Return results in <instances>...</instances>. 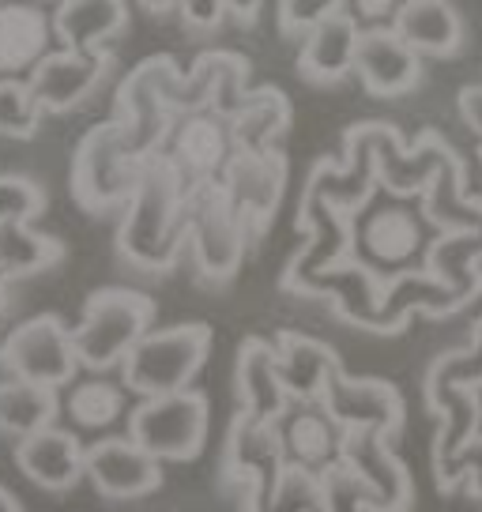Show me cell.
<instances>
[{
  "mask_svg": "<svg viewBox=\"0 0 482 512\" xmlns=\"http://www.w3.org/2000/svg\"><path fill=\"white\" fill-rule=\"evenodd\" d=\"M418 57H456L464 49V19L449 0H407L392 23Z\"/></svg>",
  "mask_w": 482,
  "mask_h": 512,
  "instance_id": "27",
  "label": "cell"
},
{
  "mask_svg": "<svg viewBox=\"0 0 482 512\" xmlns=\"http://www.w3.org/2000/svg\"><path fill=\"white\" fill-rule=\"evenodd\" d=\"M290 117H294L290 98L279 87H257V91H249L245 102L230 117L234 147L238 151H275L279 140L287 136Z\"/></svg>",
  "mask_w": 482,
  "mask_h": 512,
  "instance_id": "31",
  "label": "cell"
},
{
  "mask_svg": "<svg viewBox=\"0 0 482 512\" xmlns=\"http://www.w3.org/2000/svg\"><path fill=\"white\" fill-rule=\"evenodd\" d=\"M249 230L230 204L223 181H204L189 189V253L204 283H230L241 268Z\"/></svg>",
  "mask_w": 482,
  "mask_h": 512,
  "instance_id": "7",
  "label": "cell"
},
{
  "mask_svg": "<svg viewBox=\"0 0 482 512\" xmlns=\"http://www.w3.org/2000/svg\"><path fill=\"white\" fill-rule=\"evenodd\" d=\"M260 8H264V0H226V12L241 27H253L260 19Z\"/></svg>",
  "mask_w": 482,
  "mask_h": 512,
  "instance_id": "43",
  "label": "cell"
},
{
  "mask_svg": "<svg viewBox=\"0 0 482 512\" xmlns=\"http://www.w3.org/2000/svg\"><path fill=\"white\" fill-rule=\"evenodd\" d=\"M456 110H460V117H464V125L482 140V83H471V87L460 91Z\"/></svg>",
  "mask_w": 482,
  "mask_h": 512,
  "instance_id": "42",
  "label": "cell"
},
{
  "mask_svg": "<svg viewBox=\"0 0 482 512\" xmlns=\"http://www.w3.org/2000/svg\"><path fill=\"white\" fill-rule=\"evenodd\" d=\"M321 490H324V512H370L366 486L347 467V460H339V464H332L324 471Z\"/></svg>",
  "mask_w": 482,
  "mask_h": 512,
  "instance_id": "38",
  "label": "cell"
},
{
  "mask_svg": "<svg viewBox=\"0 0 482 512\" xmlns=\"http://www.w3.org/2000/svg\"><path fill=\"white\" fill-rule=\"evenodd\" d=\"M57 415H61V396H57V388L19 381V377L0 381V433L23 441V437H31V433L53 426Z\"/></svg>",
  "mask_w": 482,
  "mask_h": 512,
  "instance_id": "32",
  "label": "cell"
},
{
  "mask_svg": "<svg viewBox=\"0 0 482 512\" xmlns=\"http://www.w3.org/2000/svg\"><path fill=\"white\" fill-rule=\"evenodd\" d=\"M347 8V0H279V27L290 38H306L317 23Z\"/></svg>",
  "mask_w": 482,
  "mask_h": 512,
  "instance_id": "39",
  "label": "cell"
},
{
  "mask_svg": "<svg viewBox=\"0 0 482 512\" xmlns=\"http://www.w3.org/2000/svg\"><path fill=\"white\" fill-rule=\"evenodd\" d=\"M46 211V189L27 174H0V226L34 223Z\"/></svg>",
  "mask_w": 482,
  "mask_h": 512,
  "instance_id": "37",
  "label": "cell"
},
{
  "mask_svg": "<svg viewBox=\"0 0 482 512\" xmlns=\"http://www.w3.org/2000/svg\"><path fill=\"white\" fill-rule=\"evenodd\" d=\"M358 42L362 31L347 12H336L324 23H317L313 31L302 38L298 49V72L306 83L317 87H336L354 72V57H358Z\"/></svg>",
  "mask_w": 482,
  "mask_h": 512,
  "instance_id": "25",
  "label": "cell"
},
{
  "mask_svg": "<svg viewBox=\"0 0 482 512\" xmlns=\"http://www.w3.org/2000/svg\"><path fill=\"white\" fill-rule=\"evenodd\" d=\"M211 426L208 396L185 388L170 396H147L129 411L125 430L140 448H147L162 464H189L204 452Z\"/></svg>",
  "mask_w": 482,
  "mask_h": 512,
  "instance_id": "6",
  "label": "cell"
},
{
  "mask_svg": "<svg viewBox=\"0 0 482 512\" xmlns=\"http://www.w3.org/2000/svg\"><path fill=\"white\" fill-rule=\"evenodd\" d=\"M0 512H27V509L16 501V494H8V490L0 486Z\"/></svg>",
  "mask_w": 482,
  "mask_h": 512,
  "instance_id": "45",
  "label": "cell"
},
{
  "mask_svg": "<svg viewBox=\"0 0 482 512\" xmlns=\"http://www.w3.org/2000/svg\"><path fill=\"white\" fill-rule=\"evenodd\" d=\"M0 369L19 381L68 388L83 366L72 343V328L57 313H38L12 328L0 343Z\"/></svg>",
  "mask_w": 482,
  "mask_h": 512,
  "instance_id": "8",
  "label": "cell"
},
{
  "mask_svg": "<svg viewBox=\"0 0 482 512\" xmlns=\"http://www.w3.org/2000/svg\"><path fill=\"white\" fill-rule=\"evenodd\" d=\"M181 19H185V27L196 34H211L223 27V19L230 16L226 12V0H181Z\"/></svg>",
  "mask_w": 482,
  "mask_h": 512,
  "instance_id": "41",
  "label": "cell"
},
{
  "mask_svg": "<svg viewBox=\"0 0 482 512\" xmlns=\"http://www.w3.org/2000/svg\"><path fill=\"white\" fill-rule=\"evenodd\" d=\"M57 31L34 0H0V80H27L53 53Z\"/></svg>",
  "mask_w": 482,
  "mask_h": 512,
  "instance_id": "20",
  "label": "cell"
},
{
  "mask_svg": "<svg viewBox=\"0 0 482 512\" xmlns=\"http://www.w3.org/2000/svg\"><path fill=\"white\" fill-rule=\"evenodd\" d=\"M87 479L102 497L132 501L155 494L162 486V460L136 445L129 433L98 437L95 445H87Z\"/></svg>",
  "mask_w": 482,
  "mask_h": 512,
  "instance_id": "16",
  "label": "cell"
},
{
  "mask_svg": "<svg viewBox=\"0 0 482 512\" xmlns=\"http://www.w3.org/2000/svg\"><path fill=\"white\" fill-rule=\"evenodd\" d=\"M113 57L106 49H53L46 61L34 68L31 83L38 106L46 113H68L83 106L106 83Z\"/></svg>",
  "mask_w": 482,
  "mask_h": 512,
  "instance_id": "14",
  "label": "cell"
},
{
  "mask_svg": "<svg viewBox=\"0 0 482 512\" xmlns=\"http://www.w3.org/2000/svg\"><path fill=\"white\" fill-rule=\"evenodd\" d=\"M189 249V185L166 155L144 162L140 185L121 208L117 253L140 272H170Z\"/></svg>",
  "mask_w": 482,
  "mask_h": 512,
  "instance_id": "1",
  "label": "cell"
},
{
  "mask_svg": "<svg viewBox=\"0 0 482 512\" xmlns=\"http://www.w3.org/2000/svg\"><path fill=\"white\" fill-rule=\"evenodd\" d=\"M343 460L358 482L366 486L370 512H407L411 509V471L396 456V448L381 433H347L343 441Z\"/></svg>",
  "mask_w": 482,
  "mask_h": 512,
  "instance_id": "17",
  "label": "cell"
},
{
  "mask_svg": "<svg viewBox=\"0 0 482 512\" xmlns=\"http://www.w3.org/2000/svg\"><path fill=\"white\" fill-rule=\"evenodd\" d=\"M279 437H283V460L306 467L313 475H324L332 464H339L347 441L343 426L324 411L321 400L290 403V411L279 418Z\"/></svg>",
  "mask_w": 482,
  "mask_h": 512,
  "instance_id": "22",
  "label": "cell"
},
{
  "mask_svg": "<svg viewBox=\"0 0 482 512\" xmlns=\"http://www.w3.org/2000/svg\"><path fill=\"white\" fill-rule=\"evenodd\" d=\"M422 272L456 290L464 302H475L482 294V230H441Z\"/></svg>",
  "mask_w": 482,
  "mask_h": 512,
  "instance_id": "30",
  "label": "cell"
},
{
  "mask_svg": "<svg viewBox=\"0 0 482 512\" xmlns=\"http://www.w3.org/2000/svg\"><path fill=\"white\" fill-rule=\"evenodd\" d=\"M362 132L370 136L373 159H377V181L392 196H422L445 162L460 159L437 132H422L415 147H403L400 132L385 121H362Z\"/></svg>",
  "mask_w": 482,
  "mask_h": 512,
  "instance_id": "10",
  "label": "cell"
},
{
  "mask_svg": "<svg viewBox=\"0 0 482 512\" xmlns=\"http://www.w3.org/2000/svg\"><path fill=\"white\" fill-rule=\"evenodd\" d=\"M245 512H324L321 475L306 467L283 464L279 479L268 490H249Z\"/></svg>",
  "mask_w": 482,
  "mask_h": 512,
  "instance_id": "34",
  "label": "cell"
},
{
  "mask_svg": "<svg viewBox=\"0 0 482 512\" xmlns=\"http://www.w3.org/2000/svg\"><path fill=\"white\" fill-rule=\"evenodd\" d=\"M129 396V384L113 381L110 373L76 377L61 400V415L76 433H110L113 426L129 422Z\"/></svg>",
  "mask_w": 482,
  "mask_h": 512,
  "instance_id": "26",
  "label": "cell"
},
{
  "mask_svg": "<svg viewBox=\"0 0 482 512\" xmlns=\"http://www.w3.org/2000/svg\"><path fill=\"white\" fill-rule=\"evenodd\" d=\"M302 294H324V298H332L336 313L347 324L377 332V336H388L385 275H377L362 260H354V256H347V260H339L332 268L317 272L313 279H306Z\"/></svg>",
  "mask_w": 482,
  "mask_h": 512,
  "instance_id": "15",
  "label": "cell"
},
{
  "mask_svg": "<svg viewBox=\"0 0 482 512\" xmlns=\"http://www.w3.org/2000/svg\"><path fill=\"white\" fill-rule=\"evenodd\" d=\"M354 249L351 256L362 260L377 275H403L418 272L426 264V253L434 245V223L426 211L407 204L403 196H392L385 204H366L351 219Z\"/></svg>",
  "mask_w": 482,
  "mask_h": 512,
  "instance_id": "4",
  "label": "cell"
},
{
  "mask_svg": "<svg viewBox=\"0 0 482 512\" xmlns=\"http://www.w3.org/2000/svg\"><path fill=\"white\" fill-rule=\"evenodd\" d=\"M16 467L49 494H65L87 479V445L76 430H61L57 422L46 430L16 441Z\"/></svg>",
  "mask_w": 482,
  "mask_h": 512,
  "instance_id": "19",
  "label": "cell"
},
{
  "mask_svg": "<svg viewBox=\"0 0 482 512\" xmlns=\"http://www.w3.org/2000/svg\"><path fill=\"white\" fill-rule=\"evenodd\" d=\"M234 381H238V411L260 418V422H279L290 411V396L283 373H279V354H275L272 339L249 336L238 351V366H234Z\"/></svg>",
  "mask_w": 482,
  "mask_h": 512,
  "instance_id": "24",
  "label": "cell"
},
{
  "mask_svg": "<svg viewBox=\"0 0 482 512\" xmlns=\"http://www.w3.org/2000/svg\"><path fill=\"white\" fill-rule=\"evenodd\" d=\"M125 27H129L125 0H61L53 12V31L65 49H106V42Z\"/></svg>",
  "mask_w": 482,
  "mask_h": 512,
  "instance_id": "29",
  "label": "cell"
},
{
  "mask_svg": "<svg viewBox=\"0 0 482 512\" xmlns=\"http://www.w3.org/2000/svg\"><path fill=\"white\" fill-rule=\"evenodd\" d=\"M287 174V155L279 147L275 151H238L223 170L219 181H223L230 204L238 208L249 238H260L272 226L275 211L283 204V192H287Z\"/></svg>",
  "mask_w": 482,
  "mask_h": 512,
  "instance_id": "12",
  "label": "cell"
},
{
  "mask_svg": "<svg viewBox=\"0 0 482 512\" xmlns=\"http://www.w3.org/2000/svg\"><path fill=\"white\" fill-rule=\"evenodd\" d=\"M46 110L38 106L27 80H0V136L8 140H31L42 128Z\"/></svg>",
  "mask_w": 482,
  "mask_h": 512,
  "instance_id": "35",
  "label": "cell"
},
{
  "mask_svg": "<svg viewBox=\"0 0 482 512\" xmlns=\"http://www.w3.org/2000/svg\"><path fill=\"white\" fill-rule=\"evenodd\" d=\"M407 0H347V16L358 23V31H392Z\"/></svg>",
  "mask_w": 482,
  "mask_h": 512,
  "instance_id": "40",
  "label": "cell"
},
{
  "mask_svg": "<svg viewBox=\"0 0 482 512\" xmlns=\"http://www.w3.org/2000/svg\"><path fill=\"white\" fill-rule=\"evenodd\" d=\"M211 354L208 324H174V328H151L129 358L121 362V381L129 384L132 396H170L193 388L196 373L204 369Z\"/></svg>",
  "mask_w": 482,
  "mask_h": 512,
  "instance_id": "5",
  "label": "cell"
},
{
  "mask_svg": "<svg viewBox=\"0 0 482 512\" xmlns=\"http://www.w3.org/2000/svg\"><path fill=\"white\" fill-rule=\"evenodd\" d=\"M298 230L306 234V245L298 249V256L290 260V268L283 272V287L294 290V294H302L306 279H313L317 272L332 268L339 260H347L354 249L351 215H343V211L332 208L321 196H313V192H302Z\"/></svg>",
  "mask_w": 482,
  "mask_h": 512,
  "instance_id": "13",
  "label": "cell"
},
{
  "mask_svg": "<svg viewBox=\"0 0 482 512\" xmlns=\"http://www.w3.org/2000/svg\"><path fill=\"white\" fill-rule=\"evenodd\" d=\"M479 162H482V147H479Z\"/></svg>",
  "mask_w": 482,
  "mask_h": 512,
  "instance_id": "49",
  "label": "cell"
},
{
  "mask_svg": "<svg viewBox=\"0 0 482 512\" xmlns=\"http://www.w3.org/2000/svg\"><path fill=\"white\" fill-rule=\"evenodd\" d=\"M283 437L279 422H260V418L238 411L230 430H226L223 471L230 482L245 490H268L279 471H283Z\"/></svg>",
  "mask_w": 482,
  "mask_h": 512,
  "instance_id": "18",
  "label": "cell"
},
{
  "mask_svg": "<svg viewBox=\"0 0 482 512\" xmlns=\"http://www.w3.org/2000/svg\"><path fill=\"white\" fill-rule=\"evenodd\" d=\"M479 415H482V388H479Z\"/></svg>",
  "mask_w": 482,
  "mask_h": 512,
  "instance_id": "48",
  "label": "cell"
},
{
  "mask_svg": "<svg viewBox=\"0 0 482 512\" xmlns=\"http://www.w3.org/2000/svg\"><path fill=\"white\" fill-rule=\"evenodd\" d=\"M144 12H151V16H162V12H177L181 8V0H136Z\"/></svg>",
  "mask_w": 482,
  "mask_h": 512,
  "instance_id": "44",
  "label": "cell"
},
{
  "mask_svg": "<svg viewBox=\"0 0 482 512\" xmlns=\"http://www.w3.org/2000/svg\"><path fill=\"white\" fill-rule=\"evenodd\" d=\"M144 162L147 159L132 147L129 132L117 117L95 125L72 155V196H76V204L91 215L121 211L140 185Z\"/></svg>",
  "mask_w": 482,
  "mask_h": 512,
  "instance_id": "2",
  "label": "cell"
},
{
  "mask_svg": "<svg viewBox=\"0 0 482 512\" xmlns=\"http://www.w3.org/2000/svg\"><path fill=\"white\" fill-rule=\"evenodd\" d=\"M65 260V241L53 234H38L31 223H4L0 226V272L8 279L49 272Z\"/></svg>",
  "mask_w": 482,
  "mask_h": 512,
  "instance_id": "33",
  "label": "cell"
},
{
  "mask_svg": "<svg viewBox=\"0 0 482 512\" xmlns=\"http://www.w3.org/2000/svg\"><path fill=\"white\" fill-rule=\"evenodd\" d=\"M155 302L129 287H102L83 305L80 324L72 328V343L80 354V366L91 373L121 369L129 351L151 332Z\"/></svg>",
  "mask_w": 482,
  "mask_h": 512,
  "instance_id": "3",
  "label": "cell"
},
{
  "mask_svg": "<svg viewBox=\"0 0 482 512\" xmlns=\"http://www.w3.org/2000/svg\"><path fill=\"white\" fill-rule=\"evenodd\" d=\"M113 117L125 125L132 147L144 159L159 155L166 136H170V128H174V110L162 102L151 57L144 64H136L129 76L121 80V87H117V113Z\"/></svg>",
  "mask_w": 482,
  "mask_h": 512,
  "instance_id": "21",
  "label": "cell"
},
{
  "mask_svg": "<svg viewBox=\"0 0 482 512\" xmlns=\"http://www.w3.org/2000/svg\"><path fill=\"white\" fill-rule=\"evenodd\" d=\"M275 354H279V373H283V384H287L290 403H309L321 400L324 384L336 373L339 354L313 336H302V332H279L272 339Z\"/></svg>",
  "mask_w": 482,
  "mask_h": 512,
  "instance_id": "28",
  "label": "cell"
},
{
  "mask_svg": "<svg viewBox=\"0 0 482 512\" xmlns=\"http://www.w3.org/2000/svg\"><path fill=\"white\" fill-rule=\"evenodd\" d=\"M321 403L343 426V433H381L388 441L403 433L407 407L400 388L381 377H351L347 369H336L324 384Z\"/></svg>",
  "mask_w": 482,
  "mask_h": 512,
  "instance_id": "9",
  "label": "cell"
},
{
  "mask_svg": "<svg viewBox=\"0 0 482 512\" xmlns=\"http://www.w3.org/2000/svg\"><path fill=\"white\" fill-rule=\"evenodd\" d=\"M354 72L377 98H400L422 80V57L396 31H362Z\"/></svg>",
  "mask_w": 482,
  "mask_h": 512,
  "instance_id": "23",
  "label": "cell"
},
{
  "mask_svg": "<svg viewBox=\"0 0 482 512\" xmlns=\"http://www.w3.org/2000/svg\"><path fill=\"white\" fill-rule=\"evenodd\" d=\"M434 475L445 494L467 490L471 497H482V433L452 456H434Z\"/></svg>",
  "mask_w": 482,
  "mask_h": 512,
  "instance_id": "36",
  "label": "cell"
},
{
  "mask_svg": "<svg viewBox=\"0 0 482 512\" xmlns=\"http://www.w3.org/2000/svg\"><path fill=\"white\" fill-rule=\"evenodd\" d=\"M34 4H61V0H34Z\"/></svg>",
  "mask_w": 482,
  "mask_h": 512,
  "instance_id": "47",
  "label": "cell"
},
{
  "mask_svg": "<svg viewBox=\"0 0 482 512\" xmlns=\"http://www.w3.org/2000/svg\"><path fill=\"white\" fill-rule=\"evenodd\" d=\"M162 155L174 162V170L185 177V185H204V181H219L230 159L238 155L234 147V128L230 117L215 110H189L177 113L174 128L162 144Z\"/></svg>",
  "mask_w": 482,
  "mask_h": 512,
  "instance_id": "11",
  "label": "cell"
},
{
  "mask_svg": "<svg viewBox=\"0 0 482 512\" xmlns=\"http://www.w3.org/2000/svg\"><path fill=\"white\" fill-rule=\"evenodd\" d=\"M8 283H12V279L0 272V317H4V309H8Z\"/></svg>",
  "mask_w": 482,
  "mask_h": 512,
  "instance_id": "46",
  "label": "cell"
}]
</instances>
